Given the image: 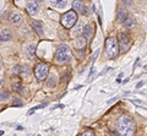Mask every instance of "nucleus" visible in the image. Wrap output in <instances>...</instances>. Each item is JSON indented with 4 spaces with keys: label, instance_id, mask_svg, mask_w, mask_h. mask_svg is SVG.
<instances>
[{
    "label": "nucleus",
    "instance_id": "obj_24",
    "mask_svg": "<svg viewBox=\"0 0 147 136\" xmlns=\"http://www.w3.org/2000/svg\"><path fill=\"white\" fill-rule=\"evenodd\" d=\"M82 135H84V136H86V135H94V133H93L92 130H88V131H85V133L82 134Z\"/></svg>",
    "mask_w": 147,
    "mask_h": 136
},
{
    "label": "nucleus",
    "instance_id": "obj_8",
    "mask_svg": "<svg viewBox=\"0 0 147 136\" xmlns=\"http://www.w3.org/2000/svg\"><path fill=\"white\" fill-rule=\"evenodd\" d=\"M27 11H28L31 16L37 15V12H38V5H37V3L34 0H30V1L27 3Z\"/></svg>",
    "mask_w": 147,
    "mask_h": 136
},
{
    "label": "nucleus",
    "instance_id": "obj_3",
    "mask_svg": "<svg viewBox=\"0 0 147 136\" xmlns=\"http://www.w3.org/2000/svg\"><path fill=\"white\" fill-rule=\"evenodd\" d=\"M131 47V37L127 32H119L118 33V48L121 53L127 52Z\"/></svg>",
    "mask_w": 147,
    "mask_h": 136
},
{
    "label": "nucleus",
    "instance_id": "obj_20",
    "mask_svg": "<svg viewBox=\"0 0 147 136\" xmlns=\"http://www.w3.org/2000/svg\"><path fill=\"white\" fill-rule=\"evenodd\" d=\"M20 69L21 70H18L17 69V74H21V75H25V76H27L30 74V67L27 66V65H25V66H20Z\"/></svg>",
    "mask_w": 147,
    "mask_h": 136
},
{
    "label": "nucleus",
    "instance_id": "obj_1",
    "mask_svg": "<svg viewBox=\"0 0 147 136\" xmlns=\"http://www.w3.org/2000/svg\"><path fill=\"white\" fill-rule=\"evenodd\" d=\"M118 130L121 135H134L136 131V124L132 118L121 116L118 120Z\"/></svg>",
    "mask_w": 147,
    "mask_h": 136
},
{
    "label": "nucleus",
    "instance_id": "obj_25",
    "mask_svg": "<svg viewBox=\"0 0 147 136\" xmlns=\"http://www.w3.org/2000/svg\"><path fill=\"white\" fill-rule=\"evenodd\" d=\"M123 3L125 4V5H131V4H132V0H123Z\"/></svg>",
    "mask_w": 147,
    "mask_h": 136
},
{
    "label": "nucleus",
    "instance_id": "obj_28",
    "mask_svg": "<svg viewBox=\"0 0 147 136\" xmlns=\"http://www.w3.org/2000/svg\"><path fill=\"white\" fill-rule=\"evenodd\" d=\"M38 1H44V0H38Z\"/></svg>",
    "mask_w": 147,
    "mask_h": 136
},
{
    "label": "nucleus",
    "instance_id": "obj_19",
    "mask_svg": "<svg viewBox=\"0 0 147 136\" xmlns=\"http://www.w3.org/2000/svg\"><path fill=\"white\" fill-rule=\"evenodd\" d=\"M9 97H10V94H9L7 91H5V90L0 91V102H6Z\"/></svg>",
    "mask_w": 147,
    "mask_h": 136
},
{
    "label": "nucleus",
    "instance_id": "obj_29",
    "mask_svg": "<svg viewBox=\"0 0 147 136\" xmlns=\"http://www.w3.org/2000/svg\"><path fill=\"white\" fill-rule=\"evenodd\" d=\"M145 69H146V70H147V65H146V66H145Z\"/></svg>",
    "mask_w": 147,
    "mask_h": 136
},
{
    "label": "nucleus",
    "instance_id": "obj_21",
    "mask_svg": "<svg viewBox=\"0 0 147 136\" xmlns=\"http://www.w3.org/2000/svg\"><path fill=\"white\" fill-rule=\"evenodd\" d=\"M82 33H84V36H85L86 38L90 37V36L92 34V26L91 25H86L84 27V32H82Z\"/></svg>",
    "mask_w": 147,
    "mask_h": 136
},
{
    "label": "nucleus",
    "instance_id": "obj_17",
    "mask_svg": "<svg viewBox=\"0 0 147 136\" xmlns=\"http://www.w3.org/2000/svg\"><path fill=\"white\" fill-rule=\"evenodd\" d=\"M55 83H57V76H55V75H50L49 79L47 80V86L49 88H53L55 86Z\"/></svg>",
    "mask_w": 147,
    "mask_h": 136
},
{
    "label": "nucleus",
    "instance_id": "obj_15",
    "mask_svg": "<svg viewBox=\"0 0 147 136\" xmlns=\"http://www.w3.org/2000/svg\"><path fill=\"white\" fill-rule=\"evenodd\" d=\"M84 27H85L84 22H79V24H77V26H76V27H74L72 34H74V36H80L82 32H84Z\"/></svg>",
    "mask_w": 147,
    "mask_h": 136
},
{
    "label": "nucleus",
    "instance_id": "obj_26",
    "mask_svg": "<svg viewBox=\"0 0 147 136\" xmlns=\"http://www.w3.org/2000/svg\"><path fill=\"white\" fill-rule=\"evenodd\" d=\"M144 83H145V82H139V83H137V86H136V87L139 88V87H141V86H144Z\"/></svg>",
    "mask_w": 147,
    "mask_h": 136
},
{
    "label": "nucleus",
    "instance_id": "obj_4",
    "mask_svg": "<svg viewBox=\"0 0 147 136\" xmlns=\"http://www.w3.org/2000/svg\"><path fill=\"white\" fill-rule=\"evenodd\" d=\"M105 53L109 59H113L118 54V42L114 37H108L105 39Z\"/></svg>",
    "mask_w": 147,
    "mask_h": 136
},
{
    "label": "nucleus",
    "instance_id": "obj_11",
    "mask_svg": "<svg viewBox=\"0 0 147 136\" xmlns=\"http://www.w3.org/2000/svg\"><path fill=\"white\" fill-rule=\"evenodd\" d=\"M127 17V13H126V10L121 6L118 7V12H117V21L118 22H124L125 19Z\"/></svg>",
    "mask_w": 147,
    "mask_h": 136
},
{
    "label": "nucleus",
    "instance_id": "obj_16",
    "mask_svg": "<svg viewBox=\"0 0 147 136\" xmlns=\"http://www.w3.org/2000/svg\"><path fill=\"white\" fill-rule=\"evenodd\" d=\"M124 26L126 28H132L135 26V19L134 17H126L125 21H124Z\"/></svg>",
    "mask_w": 147,
    "mask_h": 136
},
{
    "label": "nucleus",
    "instance_id": "obj_27",
    "mask_svg": "<svg viewBox=\"0 0 147 136\" xmlns=\"http://www.w3.org/2000/svg\"><path fill=\"white\" fill-rule=\"evenodd\" d=\"M0 69H1V60H0Z\"/></svg>",
    "mask_w": 147,
    "mask_h": 136
},
{
    "label": "nucleus",
    "instance_id": "obj_10",
    "mask_svg": "<svg viewBox=\"0 0 147 136\" xmlns=\"http://www.w3.org/2000/svg\"><path fill=\"white\" fill-rule=\"evenodd\" d=\"M11 38L12 34L7 28L0 31V42H7V40H11Z\"/></svg>",
    "mask_w": 147,
    "mask_h": 136
},
{
    "label": "nucleus",
    "instance_id": "obj_14",
    "mask_svg": "<svg viewBox=\"0 0 147 136\" xmlns=\"http://www.w3.org/2000/svg\"><path fill=\"white\" fill-rule=\"evenodd\" d=\"M49 1H50V4H52L53 6L59 7V9L65 7L66 4H67V0H49Z\"/></svg>",
    "mask_w": 147,
    "mask_h": 136
},
{
    "label": "nucleus",
    "instance_id": "obj_7",
    "mask_svg": "<svg viewBox=\"0 0 147 136\" xmlns=\"http://www.w3.org/2000/svg\"><path fill=\"white\" fill-rule=\"evenodd\" d=\"M9 21L11 22L12 25H20L22 21H24V17H22L21 13H18V12H11L10 13V16H9Z\"/></svg>",
    "mask_w": 147,
    "mask_h": 136
},
{
    "label": "nucleus",
    "instance_id": "obj_9",
    "mask_svg": "<svg viewBox=\"0 0 147 136\" xmlns=\"http://www.w3.org/2000/svg\"><path fill=\"white\" fill-rule=\"evenodd\" d=\"M72 9L75 12H84L85 10V4L82 0H74L72 1Z\"/></svg>",
    "mask_w": 147,
    "mask_h": 136
},
{
    "label": "nucleus",
    "instance_id": "obj_22",
    "mask_svg": "<svg viewBox=\"0 0 147 136\" xmlns=\"http://www.w3.org/2000/svg\"><path fill=\"white\" fill-rule=\"evenodd\" d=\"M22 90V85L20 82H16L15 85H13V91H17V92H21Z\"/></svg>",
    "mask_w": 147,
    "mask_h": 136
},
{
    "label": "nucleus",
    "instance_id": "obj_2",
    "mask_svg": "<svg viewBox=\"0 0 147 136\" xmlns=\"http://www.w3.org/2000/svg\"><path fill=\"white\" fill-rule=\"evenodd\" d=\"M71 50L70 48L67 47L65 44H60L55 52V59H57L58 63H67L71 60Z\"/></svg>",
    "mask_w": 147,
    "mask_h": 136
},
{
    "label": "nucleus",
    "instance_id": "obj_6",
    "mask_svg": "<svg viewBox=\"0 0 147 136\" xmlns=\"http://www.w3.org/2000/svg\"><path fill=\"white\" fill-rule=\"evenodd\" d=\"M48 72H49V65L45 64V63H39L34 67V75L37 80H39V81H43L47 79Z\"/></svg>",
    "mask_w": 147,
    "mask_h": 136
},
{
    "label": "nucleus",
    "instance_id": "obj_23",
    "mask_svg": "<svg viewBox=\"0 0 147 136\" xmlns=\"http://www.w3.org/2000/svg\"><path fill=\"white\" fill-rule=\"evenodd\" d=\"M12 104H13V106H18V107H20V106H22V102L18 101V98H15V99H13V102H12Z\"/></svg>",
    "mask_w": 147,
    "mask_h": 136
},
{
    "label": "nucleus",
    "instance_id": "obj_12",
    "mask_svg": "<svg viewBox=\"0 0 147 136\" xmlns=\"http://www.w3.org/2000/svg\"><path fill=\"white\" fill-rule=\"evenodd\" d=\"M86 47V37H79L75 39V48L79 49V50H82Z\"/></svg>",
    "mask_w": 147,
    "mask_h": 136
},
{
    "label": "nucleus",
    "instance_id": "obj_5",
    "mask_svg": "<svg viewBox=\"0 0 147 136\" xmlns=\"http://www.w3.org/2000/svg\"><path fill=\"white\" fill-rule=\"evenodd\" d=\"M77 22V13L75 11H67L61 16V25L65 28H71Z\"/></svg>",
    "mask_w": 147,
    "mask_h": 136
},
{
    "label": "nucleus",
    "instance_id": "obj_18",
    "mask_svg": "<svg viewBox=\"0 0 147 136\" xmlns=\"http://www.w3.org/2000/svg\"><path fill=\"white\" fill-rule=\"evenodd\" d=\"M26 53H27V55H28L31 59H33V58H34V53H36V47H34L33 44L28 45V47H27Z\"/></svg>",
    "mask_w": 147,
    "mask_h": 136
},
{
    "label": "nucleus",
    "instance_id": "obj_13",
    "mask_svg": "<svg viewBox=\"0 0 147 136\" xmlns=\"http://www.w3.org/2000/svg\"><path fill=\"white\" fill-rule=\"evenodd\" d=\"M32 27L39 36L43 34V24L40 21H32Z\"/></svg>",
    "mask_w": 147,
    "mask_h": 136
}]
</instances>
